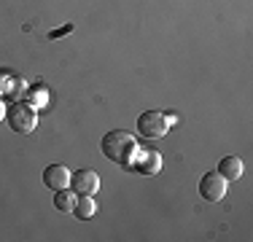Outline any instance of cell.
<instances>
[{"instance_id":"cell-1","label":"cell","mask_w":253,"mask_h":242,"mask_svg":"<svg viewBox=\"0 0 253 242\" xmlns=\"http://www.w3.org/2000/svg\"><path fill=\"white\" fill-rule=\"evenodd\" d=\"M137 148H140L137 140L129 135V132H124V129L108 132V135L102 137V143H100L102 156H105V159H111L113 164H122V167H129V161L135 159Z\"/></svg>"},{"instance_id":"cell-2","label":"cell","mask_w":253,"mask_h":242,"mask_svg":"<svg viewBox=\"0 0 253 242\" xmlns=\"http://www.w3.org/2000/svg\"><path fill=\"white\" fill-rule=\"evenodd\" d=\"M170 124H172V119L167 116L165 111H143L140 116H137V132H140V137H146V140H159V137H165L167 132H170Z\"/></svg>"},{"instance_id":"cell-3","label":"cell","mask_w":253,"mask_h":242,"mask_svg":"<svg viewBox=\"0 0 253 242\" xmlns=\"http://www.w3.org/2000/svg\"><path fill=\"white\" fill-rule=\"evenodd\" d=\"M5 121H8V126L14 132L30 135L35 129V124H38V113L27 102H14V105H5Z\"/></svg>"},{"instance_id":"cell-4","label":"cell","mask_w":253,"mask_h":242,"mask_svg":"<svg viewBox=\"0 0 253 242\" xmlns=\"http://www.w3.org/2000/svg\"><path fill=\"white\" fill-rule=\"evenodd\" d=\"M70 191L78 197H92L100 191V175L94 169H78L70 175Z\"/></svg>"},{"instance_id":"cell-5","label":"cell","mask_w":253,"mask_h":242,"mask_svg":"<svg viewBox=\"0 0 253 242\" xmlns=\"http://www.w3.org/2000/svg\"><path fill=\"white\" fill-rule=\"evenodd\" d=\"M126 169H135V172H140V175H156L162 169L159 151H154V148H137L135 159L129 161V167H126Z\"/></svg>"},{"instance_id":"cell-6","label":"cell","mask_w":253,"mask_h":242,"mask_svg":"<svg viewBox=\"0 0 253 242\" xmlns=\"http://www.w3.org/2000/svg\"><path fill=\"white\" fill-rule=\"evenodd\" d=\"M200 194L205 202H221L226 194V180L218 172H205L200 180Z\"/></svg>"},{"instance_id":"cell-7","label":"cell","mask_w":253,"mask_h":242,"mask_svg":"<svg viewBox=\"0 0 253 242\" xmlns=\"http://www.w3.org/2000/svg\"><path fill=\"white\" fill-rule=\"evenodd\" d=\"M70 169L65 164H49L43 169V186L51 191H62V189H70Z\"/></svg>"},{"instance_id":"cell-8","label":"cell","mask_w":253,"mask_h":242,"mask_svg":"<svg viewBox=\"0 0 253 242\" xmlns=\"http://www.w3.org/2000/svg\"><path fill=\"white\" fill-rule=\"evenodd\" d=\"M215 172H218L226 183L229 180H240L243 178V161H240L237 156H224V159L218 161V167H215Z\"/></svg>"},{"instance_id":"cell-9","label":"cell","mask_w":253,"mask_h":242,"mask_svg":"<svg viewBox=\"0 0 253 242\" xmlns=\"http://www.w3.org/2000/svg\"><path fill=\"white\" fill-rule=\"evenodd\" d=\"M97 213V202H94L92 197H78L76 204H73V215L78 221H89V218H94Z\"/></svg>"},{"instance_id":"cell-10","label":"cell","mask_w":253,"mask_h":242,"mask_svg":"<svg viewBox=\"0 0 253 242\" xmlns=\"http://www.w3.org/2000/svg\"><path fill=\"white\" fill-rule=\"evenodd\" d=\"M73 204H76V194L62 189V191H54V207L59 213H73Z\"/></svg>"},{"instance_id":"cell-11","label":"cell","mask_w":253,"mask_h":242,"mask_svg":"<svg viewBox=\"0 0 253 242\" xmlns=\"http://www.w3.org/2000/svg\"><path fill=\"white\" fill-rule=\"evenodd\" d=\"M3 119H5V102L0 100V121H3Z\"/></svg>"}]
</instances>
